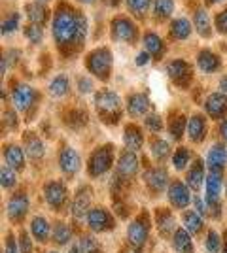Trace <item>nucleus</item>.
<instances>
[{"label": "nucleus", "instance_id": "nucleus-24", "mask_svg": "<svg viewBox=\"0 0 227 253\" xmlns=\"http://www.w3.org/2000/svg\"><path fill=\"white\" fill-rule=\"evenodd\" d=\"M4 155H6V163L10 165L11 169L19 170L23 169V151L17 146H10V148H6V151H4Z\"/></svg>", "mask_w": 227, "mask_h": 253}, {"label": "nucleus", "instance_id": "nucleus-44", "mask_svg": "<svg viewBox=\"0 0 227 253\" xmlns=\"http://www.w3.org/2000/svg\"><path fill=\"white\" fill-rule=\"evenodd\" d=\"M187 155H189V153H187V151H185L184 148L178 149V151L174 153V159H173L174 167H176V169H184L185 163H187V159H189Z\"/></svg>", "mask_w": 227, "mask_h": 253}, {"label": "nucleus", "instance_id": "nucleus-60", "mask_svg": "<svg viewBox=\"0 0 227 253\" xmlns=\"http://www.w3.org/2000/svg\"><path fill=\"white\" fill-rule=\"evenodd\" d=\"M129 253H136V252H129Z\"/></svg>", "mask_w": 227, "mask_h": 253}, {"label": "nucleus", "instance_id": "nucleus-17", "mask_svg": "<svg viewBox=\"0 0 227 253\" xmlns=\"http://www.w3.org/2000/svg\"><path fill=\"white\" fill-rule=\"evenodd\" d=\"M118 170L121 176L131 178V176H135V172L138 170V161H136V157H135L133 153H125L123 157L119 159Z\"/></svg>", "mask_w": 227, "mask_h": 253}, {"label": "nucleus", "instance_id": "nucleus-37", "mask_svg": "<svg viewBox=\"0 0 227 253\" xmlns=\"http://www.w3.org/2000/svg\"><path fill=\"white\" fill-rule=\"evenodd\" d=\"M173 11V0H157L155 2V17L163 19V17H169Z\"/></svg>", "mask_w": 227, "mask_h": 253}, {"label": "nucleus", "instance_id": "nucleus-26", "mask_svg": "<svg viewBox=\"0 0 227 253\" xmlns=\"http://www.w3.org/2000/svg\"><path fill=\"white\" fill-rule=\"evenodd\" d=\"M167 174L163 172V170H151L150 174H148V183H150V187L153 191H163L165 189V185H167Z\"/></svg>", "mask_w": 227, "mask_h": 253}, {"label": "nucleus", "instance_id": "nucleus-20", "mask_svg": "<svg viewBox=\"0 0 227 253\" xmlns=\"http://www.w3.org/2000/svg\"><path fill=\"white\" fill-rule=\"evenodd\" d=\"M151 95L153 98L159 102V104H165L167 100V89H165V82H163V76L161 74H151Z\"/></svg>", "mask_w": 227, "mask_h": 253}, {"label": "nucleus", "instance_id": "nucleus-51", "mask_svg": "<svg viewBox=\"0 0 227 253\" xmlns=\"http://www.w3.org/2000/svg\"><path fill=\"white\" fill-rule=\"evenodd\" d=\"M4 253H17V248H15V242H13L11 236L6 240V250H4Z\"/></svg>", "mask_w": 227, "mask_h": 253}, {"label": "nucleus", "instance_id": "nucleus-52", "mask_svg": "<svg viewBox=\"0 0 227 253\" xmlns=\"http://www.w3.org/2000/svg\"><path fill=\"white\" fill-rule=\"evenodd\" d=\"M148 59H150V55H148V51H144V53H140V55L136 57V63H138V64H146V63H148Z\"/></svg>", "mask_w": 227, "mask_h": 253}, {"label": "nucleus", "instance_id": "nucleus-5", "mask_svg": "<svg viewBox=\"0 0 227 253\" xmlns=\"http://www.w3.org/2000/svg\"><path fill=\"white\" fill-rule=\"evenodd\" d=\"M11 96H13V104L17 106V110L25 112V110H29V106L33 104L34 91L29 87V85L19 84V85H15V89H13Z\"/></svg>", "mask_w": 227, "mask_h": 253}, {"label": "nucleus", "instance_id": "nucleus-29", "mask_svg": "<svg viewBox=\"0 0 227 253\" xmlns=\"http://www.w3.org/2000/svg\"><path fill=\"white\" fill-rule=\"evenodd\" d=\"M157 225H159V231H161L163 236H167L174 227V221H173V217H171V213L165 210L157 211Z\"/></svg>", "mask_w": 227, "mask_h": 253}, {"label": "nucleus", "instance_id": "nucleus-22", "mask_svg": "<svg viewBox=\"0 0 227 253\" xmlns=\"http://www.w3.org/2000/svg\"><path fill=\"white\" fill-rule=\"evenodd\" d=\"M31 231H33V236L38 242H45L47 234H49V225L44 217H34L33 223H31Z\"/></svg>", "mask_w": 227, "mask_h": 253}, {"label": "nucleus", "instance_id": "nucleus-12", "mask_svg": "<svg viewBox=\"0 0 227 253\" xmlns=\"http://www.w3.org/2000/svg\"><path fill=\"white\" fill-rule=\"evenodd\" d=\"M169 199L176 208H184L185 204H189V191L180 181H174L169 189Z\"/></svg>", "mask_w": 227, "mask_h": 253}, {"label": "nucleus", "instance_id": "nucleus-6", "mask_svg": "<svg viewBox=\"0 0 227 253\" xmlns=\"http://www.w3.org/2000/svg\"><path fill=\"white\" fill-rule=\"evenodd\" d=\"M87 223H89V227H91L95 232H102L112 227V217L108 215V211L106 210L97 208V210H93L89 215H87Z\"/></svg>", "mask_w": 227, "mask_h": 253}, {"label": "nucleus", "instance_id": "nucleus-10", "mask_svg": "<svg viewBox=\"0 0 227 253\" xmlns=\"http://www.w3.org/2000/svg\"><path fill=\"white\" fill-rule=\"evenodd\" d=\"M222 191V174L220 172H210L206 176V197H208V204L214 206Z\"/></svg>", "mask_w": 227, "mask_h": 253}, {"label": "nucleus", "instance_id": "nucleus-18", "mask_svg": "<svg viewBox=\"0 0 227 253\" xmlns=\"http://www.w3.org/2000/svg\"><path fill=\"white\" fill-rule=\"evenodd\" d=\"M187 132H189V138L193 140V142H201L203 136H205L206 132V125H205V119L201 116H195L189 119V123H187Z\"/></svg>", "mask_w": 227, "mask_h": 253}, {"label": "nucleus", "instance_id": "nucleus-7", "mask_svg": "<svg viewBox=\"0 0 227 253\" xmlns=\"http://www.w3.org/2000/svg\"><path fill=\"white\" fill-rule=\"evenodd\" d=\"M66 199V189L63 183H59V181H51V183H47L45 185V201L49 206H53V208H59Z\"/></svg>", "mask_w": 227, "mask_h": 253}, {"label": "nucleus", "instance_id": "nucleus-8", "mask_svg": "<svg viewBox=\"0 0 227 253\" xmlns=\"http://www.w3.org/2000/svg\"><path fill=\"white\" fill-rule=\"evenodd\" d=\"M59 165H61V170H63L65 174L72 176V174H76L78 169H80V157H78V153H76L74 149L66 148V149H63V153H61Z\"/></svg>", "mask_w": 227, "mask_h": 253}, {"label": "nucleus", "instance_id": "nucleus-28", "mask_svg": "<svg viewBox=\"0 0 227 253\" xmlns=\"http://www.w3.org/2000/svg\"><path fill=\"white\" fill-rule=\"evenodd\" d=\"M146 110H148V100H146V96L135 95L129 100V114L131 116H140V114H144Z\"/></svg>", "mask_w": 227, "mask_h": 253}, {"label": "nucleus", "instance_id": "nucleus-33", "mask_svg": "<svg viewBox=\"0 0 227 253\" xmlns=\"http://www.w3.org/2000/svg\"><path fill=\"white\" fill-rule=\"evenodd\" d=\"M49 91H51V95L53 96H63L66 91H68V80H66L65 76L55 78L53 82L49 84Z\"/></svg>", "mask_w": 227, "mask_h": 253}, {"label": "nucleus", "instance_id": "nucleus-16", "mask_svg": "<svg viewBox=\"0 0 227 253\" xmlns=\"http://www.w3.org/2000/svg\"><path fill=\"white\" fill-rule=\"evenodd\" d=\"M89 202H91V193H89L87 189L78 191L74 206H72V211H74V215L78 217V219H82V217L86 215L87 208H89Z\"/></svg>", "mask_w": 227, "mask_h": 253}, {"label": "nucleus", "instance_id": "nucleus-1", "mask_svg": "<svg viewBox=\"0 0 227 253\" xmlns=\"http://www.w3.org/2000/svg\"><path fill=\"white\" fill-rule=\"evenodd\" d=\"M86 32V23L84 19L70 10H61L53 19V36L57 43L68 45V43L80 42Z\"/></svg>", "mask_w": 227, "mask_h": 253}, {"label": "nucleus", "instance_id": "nucleus-59", "mask_svg": "<svg viewBox=\"0 0 227 253\" xmlns=\"http://www.w3.org/2000/svg\"><path fill=\"white\" fill-rule=\"evenodd\" d=\"M82 2H93V0H82Z\"/></svg>", "mask_w": 227, "mask_h": 253}, {"label": "nucleus", "instance_id": "nucleus-41", "mask_svg": "<svg viewBox=\"0 0 227 253\" xmlns=\"http://www.w3.org/2000/svg\"><path fill=\"white\" fill-rule=\"evenodd\" d=\"M27 153L31 155L33 159H38V157H42V153H44V146H42V142L40 140H31L29 144H27Z\"/></svg>", "mask_w": 227, "mask_h": 253}, {"label": "nucleus", "instance_id": "nucleus-45", "mask_svg": "<svg viewBox=\"0 0 227 253\" xmlns=\"http://www.w3.org/2000/svg\"><path fill=\"white\" fill-rule=\"evenodd\" d=\"M25 32H27L29 40H33V42H40V40H42V29H40L38 25H34V23L31 27H27Z\"/></svg>", "mask_w": 227, "mask_h": 253}, {"label": "nucleus", "instance_id": "nucleus-31", "mask_svg": "<svg viewBox=\"0 0 227 253\" xmlns=\"http://www.w3.org/2000/svg\"><path fill=\"white\" fill-rule=\"evenodd\" d=\"M199 66H201L205 72H214L218 68V59L210 51H203L199 55Z\"/></svg>", "mask_w": 227, "mask_h": 253}, {"label": "nucleus", "instance_id": "nucleus-48", "mask_svg": "<svg viewBox=\"0 0 227 253\" xmlns=\"http://www.w3.org/2000/svg\"><path fill=\"white\" fill-rule=\"evenodd\" d=\"M146 126L151 128V130H159V128H161V119H159V116L146 117Z\"/></svg>", "mask_w": 227, "mask_h": 253}, {"label": "nucleus", "instance_id": "nucleus-4", "mask_svg": "<svg viewBox=\"0 0 227 253\" xmlns=\"http://www.w3.org/2000/svg\"><path fill=\"white\" fill-rule=\"evenodd\" d=\"M146 238H148V223L142 221V219L131 223L129 229H127V240L135 248H140V246H144Z\"/></svg>", "mask_w": 227, "mask_h": 253}, {"label": "nucleus", "instance_id": "nucleus-36", "mask_svg": "<svg viewBox=\"0 0 227 253\" xmlns=\"http://www.w3.org/2000/svg\"><path fill=\"white\" fill-rule=\"evenodd\" d=\"M189 31H191V27H189V21H185V19H178V21L173 23V34L180 40L187 38Z\"/></svg>", "mask_w": 227, "mask_h": 253}, {"label": "nucleus", "instance_id": "nucleus-21", "mask_svg": "<svg viewBox=\"0 0 227 253\" xmlns=\"http://www.w3.org/2000/svg\"><path fill=\"white\" fill-rule=\"evenodd\" d=\"M169 74H171L174 82L182 84V82H185L189 78V66L184 61H174V63L169 64Z\"/></svg>", "mask_w": 227, "mask_h": 253}, {"label": "nucleus", "instance_id": "nucleus-58", "mask_svg": "<svg viewBox=\"0 0 227 253\" xmlns=\"http://www.w3.org/2000/svg\"><path fill=\"white\" fill-rule=\"evenodd\" d=\"M208 2H220V0H208Z\"/></svg>", "mask_w": 227, "mask_h": 253}, {"label": "nucleus", "instance_id": "nucleus-43", "mask_svg": "<svg viewBox=\"0 0 227 253\" xmlns=\"http://www.w3.org/2000/svg\"><path fill=\"white\" fill-rule=\"evenodd\" d=\"M0 179H2V187H4V189H10V187H13V183H15V176H13V172L8 170L6 167L2 169Z\"/></svg>", "mask_w": 227, "mask_h": 253}, {"label": "nucleus", "instance_id": "nucleus-30", "mask_svg": "<svg viewBox=\"0 0 227 253\" xmlns=\"http://www.w3.org/2000/svg\"><path fill=\"white\" fill-rule=\"evenodd\" d=\"M123 140H125V144H127L131 149H138L142 146V134L135 128V126H129V128L125 130Z\"/></svg>", "mask_w": 227, "mask_h": 253}, {"label": "nucleus", "instance_id": "nucleus-35", "mask_svg": "<svg viewBox=\"0 0 227 253\" xmlns=\"http://www.w3.org/2000/svg\"><path fill=\"white\" fill-rule=\"evenodd\" d=\"M27 13H29V19H31L34 25L44 23V19H45V10H44V6H40V4H29Z\"/></svg>", "mask_w": 227, "mask_h": 253}, {"label": "nucleus", "instance_id": "nucleus-11", "mask_svg": "<svg viewBox=\"0 0 227 253\" xmlns=\"http://www.w3.org/2000/svg\"><path fill=\"white\" fill-rule=\"evenodd\" d=\"M97 108L102 114H116L119 108V98L116 93H110V91H102L97 96Z\"/></svg>", "mask_w": 227, "mask_h": 253}, {"label": "nucleus", "instance_id": "nucleus-49", "mask_svg": "<svg viewBox=\"0 0 227 253\" xmlns=\"http://www.w3.org/2000/svg\"><path fill=\"white\" fill-rule=\"evenodd\" d=\"M17 27V15L13 13L10 19H6V23H4V29H2V32L6 34V32H10V31H13Z\"/></svg>", "mask_w": 227, "mask_h": 253}, {"label": "nucleus", "instance_id": "nucleus-19", "mask_svg": "<svg viewBox=\"0 0 227 253\" xmlns=\"http://www.w3.org/2000/svg\"><path fill=\"white\" fill-rule=\"evenodd\" d=\"M174 248L176 252L180 253H193V244H191V238H189V232L180 229V231L174 232Z\"/></svg>", "mask_w": 227, "mask_h": 253}, {"label": "nucleus", "instance_id": "nucleus-39", "mask_svg": "<svg viewBox=\"0 0 227 253\" xmlns=\"http://www.w3.org/2000/svg\"><path fill=\"white\" fill-rule=\"evenodd\" d=\"M127 4H129L131 11L136 15H144L146 10L150 8V0H127Z\"/></svg>", "mask_w": 227, "mask_h": 253}, {"label": "nucleus", "instance_id": "nucleus-27", "mask_svg": "<svg viewBox=\"0 0 227 253\" xmlns=\"http://www.w3.org/2000/svg\"><path fill=\"white\" fill-rule=\"evenodd\" d=\"M144 45H146V51L151 53V55H155V57H161L163 55V42L159 40V36H155V34H146V38H144Z\"/></svg>", "mask_w": 227, "mask_h": 253}, {"label": "nucleus", "instance_id": "nucleus-34", "mask_svg": "<svg viewBox=\"0 0 227 253\" xmlns=\"http://www.w3.org/2000/svg\"><path fill=\"white\" fill-rule=\"evenodd\" d=\"M70 238V229L65 223H55L53 225V240L57 244H66Z\"/></svg>", "mask_w": 227, "mask_h": 253}, {"label": "nucleus", "instance_id": "nucleus-13", "mask_svg": "<svg viewBox=\"0 0 227 253\" xmlns=\"http://www.w3.org/2000/svg\"><path fill=\"white\" fill-rule=\"evenodd\" d=\"M206 110L212 117H220L226 114L227 110V96L222 93H214V95L208 96L206 100Z\"/></svg>", "mask_w": 227, "mask_h": 253}, {"label": "nucleus", "instance_id": "nucleus-15", "mask_svg": "<svg viewBox=\"0 0 227 253\" xmlns=\"http://www.w3.org/2000/svg\"><path fill=\"white\" fill-rule=\"evenodd\" d=\"M135 27L133 23H129L127 19H116L114 23V36L118 40H123V42H133L135 38Z\"/></svg>", "mask_w": 227, "mask_h": 253}, {"label": "nucleus", "instance_id": "nucleus-42", "mask_svg": "<svg viewBox=\"0 0 227 253\" xmlns=\"http://www.w3.org/2000/svg\"><path fill=\"white\" fill-rule=\"evenodd\" d=\"M80 252L82 253H97L98 246L91 236H86V238H82V242H80Z\"/></svg>", "mask_w": 227, "mask_h": 253}, {"label": "nucleus", "instance_id": "nucleus-53", "mask_svg": "<svg viewBox=\"0 0 227 253\" xmlns=\"http://www.w3.org/2000/svg\"><path fill=\"white\" fill-rule=\"evenodd\" d=\"M80 91H91V84H89V80H82V84H80Z\"/></svg>", "mask_w": 227, "mask_h": 253}, {"label": "nucleus", "instance_id": "nucleus-47", "mask_svg": "<svg viewBox=\"0 0 227 253\" xmlns=\"http://www.w3.org/2000/svg\"><path fill=\"white\" fill-rule=\"evenodd\" d=\"M33 246H31V240L27 234H21L19 236V253H31Z\"/></svg>", "mask_w": 227, "mask_h": 253}, {"label": "nucleus", "instance_id": "nucleus-46", "mask_svg": "<svg viewBox=\"0 0 227 253\" xmlns=\"http://www.w3.org/2000/svg\"><path fill=\"white\" fill-rule=\"evenodd\" d=\"M184 125H185L184 119H182V117H176L173 123H171V134H173L174 138H180L182 130H184Z\"/></svg>", "mask_w": 227, "mask_h": 253}, {"label": "nucleus", "instance_id": "nucleus-57", "mask_svg": "<svg viewBox=\"0 0 227 253\" xmlns=\"http://www.w3.org/2000/svg\"><path fill=\"white\" fill-rule=\"evenodd\" d=\"M70 253H78V250L74 248V250H70Z\"/></svg>", "mask_w": 227, "mask_h": 253}, {"label": "nucleus", "instance_id": "nucleus-32", "mask_svg": "<svg viewBox=\"0 0 227 253\" xmlns=\"http://www.w3.org/2000/svg\"><path fill=\"white\" fill-rule=\"evenodd\" d=\"M195 25H197V31L203 36H210V23H208V15L205 10H199L195 15Z\"/></svg>", "mask_w": 227, "mask_h": 253}, {"label": "nucleus", "instance_id": "nucleus-14", "mask_svg": "<svg viewBox=\"0 0 227 253\" xmlns=\"http://www.w3.org/2000/svg\"><path fill=\"white\" fill-rule=\"evenodd\" d=\"M227 161V151L224 146H214V148L208 151V157H206V165L212 169V172H218L226 165Z\"/></svg>", "mask_w": 227, "mask_h": 253}, {"label": "nucleus", "instance_id": "nucleus-50", "mask_svg": "<svg viewBox=\"0 0 227 253\" xmlns=\"http://www.w3.org/2000/svg\"><path fill=\"white\" fill-rule=\"evenodd\" d=\"M218 29L222 32H227V10L218 15Z\"/></svg>", "mask_w": 227, "mask_h": 253}, {"label": "nucleus", "instance_id": "nucleus-61", "mask_svg": "<svg viewBox=\"0 0 227 253\" xmlns=\"http://www.w3.org/2000/svg\"><path fill=\"white\" fill-rule=\"evenodd\" d=\"M224 253H227V250H226V252H224Z\"/></svg>", "mask_w": 227, "mask_h": 253}, {"label": "nucleus", "instance_id": "nucleus-54", "mask_svg": "<svg viewBox=\"0 0 227 253\" xmlns=\"http://www.w3.org/2000/svg\"><path fill=\"white\" fill-rule=\"evenodd\" d=\"M195 204H197V210L201 211V213H205L206 211V204L203 201H201V199H197V201H195Z\"/></svg>", "mask_w": 227, "mask_h": 253}, {"label": "nucleus", "instance_id": "nucleus-3", "mask_svg": "<svg viewBox=\"0 0 227 253\" xmlns=\"http://www.w3.org/2000/svg\"><path fill=\"white\" fill-rule=\"evenodd\" d=\"M110 165H112L110 149L102 148L93 153V157H91V161H89V170H91L93 176H100V174H104V172L110 169Z\"/></svg>", "mask_w": 227, "mask_h": 253}, {"label": "nucleus", "instance_id": "nucleus-56", "mask_svg": "<svg viewBox=\"0 0 227 253\" xmlns=\"http://www.w3.org/2000/svg\"><path fill=\"white\" fill-rule=\"evenodd\" d=\"M222 134H224V138L227 140V121L224 123V125H222Z\"/></svg>", "mask_w": 227, "mask_h": 253}, {"label": "nucleus", "instance_id": "nucleus-23", "mask_svg": "<svg viewBox=\"0 0 227 253\" xmlns=\"http://www.w3.org/2000/svg\"><path fill=\"white\" fill-rule=\"evenodd\" d=\"M203 178H205V172H203V165L201 163H195L191 170L187 172V183L189 187L195 191L201 189V183H203Z\"/></svg>", "mask_w": 227, "mask_h": 253}, {"label": "nucleus", "instance_id": "nucleus-40", "mask_svg": "<svg viewBox=\"0 0 227 253\" xmlns=\"http://www.w3.org/2000/svg\"><path fill=\"white\" fill-rule=\"evenodd\" d=\"M151 151H153V157L165 159L169 155V144L165 140H155L153 146H151Z\"/></svg>", "mask_w": 227, "mask_h": 253}, {"label": "nucleus", "instance_id": "nucleus-2", "mask_svg": "<svg viewBox=\"0 0 227 253\" xmlns=\"http://www.w3.org/2000/svg\"><path fill=\"white\" fill-rule=\"evenodd\" d=\"M110 63H112V57H110L108 49H97L89 57V68L91 72H95L100 78H106L110 70Z\"/></svg>", "mask_w": 227, "mask_h": 253}, {"label": "nucleus", "instance_id": "nucleus-38", "mask_svg": "<svg viewBox=\"0 0 227 253\" xmlns=\"http://www.w3.org/2000/svg\"><path fill=\"white\" fill-rule=\"evenodd\" d=\"M206 250H208V253H220V250H222V242H220V236H218L216 231L208 232V236H206Z\"/></svg>", "mask_w": 227, "mask_h": 253}, {"label": "nucleus", "instance_id": "nucleus-55", "mask_svg": "<svg viewBox=\"0 0 227 253\" xmlns=\"http://www.w3.org/2000/svg\"><path fill=\"white\" fill-rule=\"evenodd\" d=\"M220 89H222V95L227 96V78H224V80H222V84H220Z\"/></svg>", "mask_w": 227, "mask_h": 253}, {"label": "nucleus", "instance_id": "nucleus-9", "mask_svg": "<svg viewBox=\"0 0 227 253\" xmlns=\"http://www.w3.org/2000/svg\"><path fill=\"white\" fill-rule=\"evenodd\" d=\"M27 208H29V199H27V195L19 193V195L11 197L10 202H8V215L11 219H21Z\"/></svg>", "mask_w": 227, "mask_h": 253}, {"label": "nucleus", "instance_id": "nucleus-25", "mask_svg": "<svg viewBox=\"0 0 227 253\" xmlns=\"http://www.w3.org/2000/svg\"><path fill=\"white\" fill-rule=\"evenodd\" d=\"M182 221H184L185 231L189 232V234L199 232L201 231V227H203V219L199 217V213H197V211H185L184 217H182Z\"/></svg>", "mask_w": 227, "mask_h": 253}]
</instances>
